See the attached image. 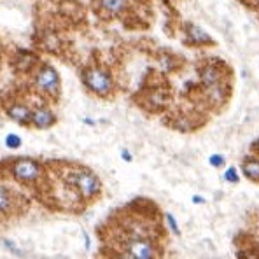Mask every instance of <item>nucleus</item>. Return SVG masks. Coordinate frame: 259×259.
<instances>
[{
    "label": "nucleus",
    "instance_id": "412c9836",
    "mask_svg": "<svg viewBox=\"0 0 259 259\" xmlns=\"http://www.w3.org/2000/svg\"><path fill=\"white\" fill-rule=\"evenodd\" d=\"M84 240H86V249H89V237H88V233H84Z\"/></svg>",
    "mask_w": 259,
    "mask_h": 259
},
{
    "label": "nucleus",
    "instance_id": "7ed1b4c3",
    "mask_svg": "<svg viewBox=\"0 0 259 259\" xmlns=\"http://www.w3.org/2000/svg\"><path fill=\"white\" fill-rule=\"evenodd\" d=\"M123 249H124V256L133 259H153L160 256L156 244L153 240H149V238H142V237H135L132 240H126L123 244Z\"/></svg>",
    "mask_w": 259,
    "mask_h": 259
},
{
    "label": "nucleus",
    "instance_id": "39448f33",
    "mask_svg": "<svg viewBox=\"0 0 259 259\" xmlns=\"http://www.w3.org/2000/svg\"><path fill=\"white\" fill-rule=\"evenodd\" d=\"M12 177L19 182H35L42 177V167L37 163L35 160H30V158H19L12 165Z\"/></svg>",
    "mask_w": 259,
    "mask_h": 259
},
{
    "label": "nucleus",
    "instance_id": "6ab92c4d",
    "mask_svg": "<svg viewBox=\"0 0 259 259\" xmlns=\"http://www.w3.org/2000/svg\"><path fill=\"white\" fill-rule=\"evenodd\" d=\"M191 200H193V203H198V205H205L207 203V200L203 198V196H198V195H195Z\"/></svg>",
    "mask_w": 259,
    "mask_h": 259
},
{
    "label": "nucleus",
    "instance_id": "f257e3e1",
    "mask_svg": "<svg viewBox=\"0 0 259 259\" xmlns=\"http://www.w3.org/2000/svg\"><path fill=\"white\" fill-rule=\"evenodd\" d=\"M68 184L74 186L77 193L84 200H91L102 191V182H100L98 175H95L89 170H74L68 174L67 177Z\"/></svg>",
    "mask_w": 259,
    "mask_h": 259
},
{
    "label": "nucleus",
    "instance_id": "6e6552de",
    "mask_svg": "<svg viewBox=\"0 0 259 259\" xmlns=\"http://www.w3.org/2000/svg\"><path fill=\"white\" fill-rule=\"evenodd\" d=\"M30 123L35 128H39V130H46V128L53 126L56 123V117H54V114L47 107H37L32 112V121Z\"/></svg>",
    "mask_w": 259,
    "mask_h": 259
},
{
    "label": "nucleus",
    "instance_id": "1a4fd4ad",
    "mask_svg": "<svg viewBox=\"0 0 259 259\" xmlns=\"http://www.w3.org/2000/svg\"><path fill=\"white\" fill-rule=\"evenodd\" d=\"M32 112L33 110H30V107L25 103H14L7 109V116L18 124H28L32 121Z\"/></svg>",
    "mask_w": 259,
    "mask_h": 259
},
{
    "label": "nucleus",
    "instance_id": "0eeeda50",
    "mask_svg": "<svg viewBox=\"0 0 259 259\" xmlns=\"http://www.w3.org/2000/svg\"><path fill=\"white\" fill-rule=\"evenodd\" d=\"M184 32L189 42L196 44V46H209V44L214 42L212 37H210L202 26L195 25V23H188V25L184 26Z\"/></svg>",
    "mask_w": 259,
    "mask_h": 259
},
{
    "label": "nucleus",
    "instance_id": "2eb2a0df",
    "mask_svg": "<svg viewBox=\"0 0 259 259\" xmlns=\"http://www.w3.org/2000/svg\"><path fill=\"white\" fill-rule=\"evenodd\" d=\"M165 219H167V224H168V228H170L172 233H174V235H179V233H181V230H179V224H177V219H175L174 214L168 212L167 216H165Z\"/></svg>",
    "mask_w": 259,
    "mask_h": 259
},
{
    "label": "nucleus",
    "instance_id": "a211bd4d",
    "mask_svg": "<svg viewBox=\"0 0 259 259\" xmlns=\"http://www.w3.org/2000/svg\"><path fill=\"white\" fill-rule=\"evenodd\" d=\"M121 158H123V160L126 161V163H132V161H133L132 153H130L128 149H121Z\"/></svg>",
    "mask_w": 259,
    "mask_h": 259
},
{
    "label": "nucleus",
    "instance_id": "dca6fc26",
    "mask_svg": "<svg viewBox=\"0 0 259 259\" xmlns=\"http://www.w3.org/2000/svg\"><path fill=\"white\" fill-rule=\"evenodd\" d=\"M224 156L223 154H210V158H209V163L212 165L214 168H219V167H223L224 165Z\"/></svg>",
    "mask_w": 259,
    "mask_h": 259
},
{
    "label": "nucleus",
    "instance_id": "9d476101",
    "mask_svg": "<svg viewBox=\"0 0 259 259\" xmlns=\"http://www.w3.org/2000/svg\"><path fill=\"white\" fill-rule=\"evenodd\" d=\"M242 174L244 177H247L249 181L259 182V158H247L242 163Z\"/></svg>",
    "mask_w": 259,
    "mask_h": 259
},
{
    "label": "nucleus",
    "instance_id": "4be33fe9",
    "mask_svg": "<svg viewBox=\"0 0 259 259\" xmlns=\"http://www.w3.org/2000/svg\"><path fill=\"white\" fill-rule=\"evenodd\" d=\"M254 147H256V153L259 154V140H258V142H256V146H254Z\"/></svg>",
    "mask_w": 259,
    "mask_h": 259
},
{
    "label": "nucleus",
    "instance_id": "9b49d317",
    "mask_svg": "<svg viewBox=\"0 0 259 259\" xmlns=\"http://www.w3.org/2000/svg\"><path fill=\"white\" fill-rule=\"evenodd\" d=\"M98 5L102 11L107 12V14L116 16V14H119V12L124 11L126 2H124V0H98Z\"/></svg>",
    "mask_w": 259,
    "mask_h": 259
},
{
    "label": "nucleus",
    "instance_id": "f3484780",
    "mask_svg": "<svg viewBox=\"0 0 259 259\" xmlns=\"http://www.w3.org/2000/svg\"><path fill=\"white\" fill-rule=\"evenodd\" d=\"M4 245H5V249H7V251H11V252H14V254H18V256H23V251H19L18 247H16L14 245V242H11V240H7V238H4Z\"/></svg>",
    "mask_w": 259,
    "mask_h": 259
},
{
    "label": "nucleus",
    "instance_id": "f8f14e48",
    "mask_svg": "<svg viewBox=\"0 0 259 259\" xmlns=\"http://www.w3.org/2000/svg\"><path fill=\"white\" fill-rule=\"evenodd\" d=\"M12 205V200H11V195L9 191L4 188V186H0V212H5L9 210Z\"/></svg>",
    "mask_w": 259,
    "mask_h": 259
},
{
    "label": "nucleus",
    "instance_id": "aec40b11",
    "mask_svg": "<svg viewBox=\"0 0 259 259\" xmlns=\"http://www.w3.org/2000/svg\"><path fill=\"white\" fill-rule=\"evenodd\" d=\"M82 121H84V124H88V126H95V121H93L91 117H84Z\"/></svg>",
    "mask_w": 259,
    "mask_h": 259
},
{
    "label": "nucleus",
    "instance_id": "f03ea898",
    "mask_svg": "<svg viewBox=\"0 0 259 259\" xmlns=\"http://www.w3.org/2000/svg\"><path fill=\"white\" fill-rule=\"evenodd\" d=\"M82 82H84V86L89 91H93L95 95H100V96L110 95L114 89L112 75L100 67L86 68V70L82 72Z\"/></svg>",
    "mask_w": 259,
    "mask_h": 259
},
{
    "label": "nucleus",
    "instance_id": "4468645a",
    "mask_svg": "<svg viewBox=\"0 0 259 259\" xmlns=\"http://www.w3.org/2000/svg\"><path fill=\"white\" fill-rule=\"evenodd\" d=\"M224 181L230 182V184H237L238 181H240V177H238V170L235 167H230L226 172H224Z\"/></svg>",
    "mask_w": 259,
    "mask_h": 259
},
{
    "label": "nucleus",
    "instance_id": "423d86ee",
    "mask_svg": "<svg viewBox=\"0 0 259 259\" xmlns=\"http://www.w3.org/2000/svg\"><path fill=\"white\" fill-rule=\"evenodd\" d=\"M200 79H202V84L205 86L207 89H214L221 86L223 74H221V70L216 65L207 63L205 67H202V70H200Z\"/></svg>",
    "mask_w": 259,
    "mask_h": 259
},
{
    "label": "nucleus",
    "instance_id": "ddd939ff",
    "mask_svg": "<svg viewBox=\"0 0 259 259\" xmlns=\"http://www.w3.org/2000/svg\"><path fill=\"white\" fill-rule=\"evenodd\" d=\"M23 144L21 137L16 135V133H9L7 137H5V146L9 147V149H19Z\"/></svg>",
    "mask_w": 259,
    "mask_h": 259
},
{
    "label": "nucleus",
    "instance_id": "20e7f679",
    "mask_svg": "<svg viewBox=\"0 0 259 259\" xmlns=\"http://www.w3.org/2000/svg\"><path fill=\"white\" fill-rule=\"evenodd\" d=\"M35 86L47 96L60 95V74L51 65H42L33 79Z\"/></svg>",
    "mask_w": 259,
    "mask_h": 259
}]
</instances>
